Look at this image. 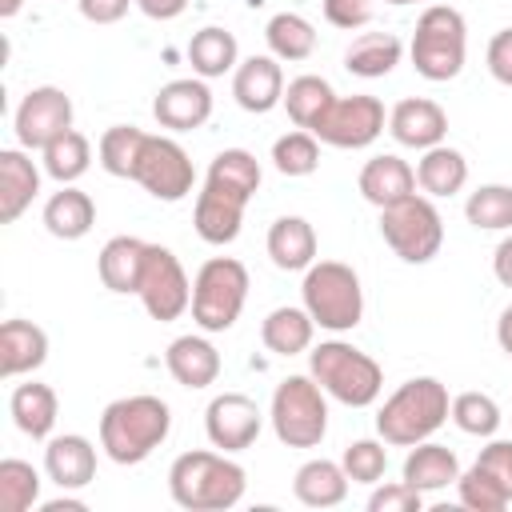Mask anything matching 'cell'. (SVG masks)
Instances as JSON below:
<instances>
[{
  "label": "cell",
  "instance_id": "obj_1",
  "mask_svg": "<svg viewBox=\"0 0 512 512\" xmlns=\"http://www.w3.org/2000/svg\"><path fill=\"white\" fill-rule=\"evenodd\" d=\"M172 432V408L160 396H120L100 412V448L112 464H144Z\"/></svg>",
  "mask_w": 512,
  "mask_h": 512
},
{
  "label": "cell",
  "instance_id": "obj_2",
  "mask_svg": "<svg viewBox=\"0 0 512 512\" xmlns=\"http://www.w3.org/2000/svg\"><path fill=\"white\" fill-rule=\"evenodd\" d=\"M244 488H248V472L236 460H228V452L196 448V452L176 456L168 468V492L188 512L236 508L244 500Z\"/></svg>",
  "mask_w": 512,
  "mask_h": 512
},
{
  "label": "cell",
  "instance_id": "obj_3",
  "mask_svg": "<svg viewBox=\"0 0 512 512\" xmlns=\"http://www.w3.org/2000/svg\"><path fill=\"white\" fill-rule=\"evenodd\" d=\"M452 412V396L436 376H412L404 380L376 412V432L392 448H412L420 440H432Z\"/></svg>",
  "mask_w": 512,
  "mask_h": 512
},
{
  "label": "cell",
  "instance_id": "obj_4",
  "mask_svg": "<svg viewBox=\"0 0 512 512\" xmlns=\"http://www.w3.org/2000/svg\"><path fill=\"white\" fill-rule=\"evenodd\" d=\"M308 376L348 408H368L384 392V368L348 340H324L308 348Z\"/></svg>",
  "mask_w": 512,
  "mask_h": 512
},
{
  "label": "cell",
  "instance_id": "obj_5",
  "mask_svg": "<svg viewBox=\"0 0 512 512\" xmlns=\"http://www.w3.org/2000/svg\"><path fill=\"white\" fill-rule=\"evenodd\" d=\"M408 56H412V68L424 80H432V84L456 80L460 68H464V56H468V24H464V16L452 4H428L420 12V20H416Z\"/></svg>",
  "mask_w": 512,
  "mask_h": 512
},
{
  "label": "cell",
  "instance_id": "obj_6",
  "mask_svg": "<svg viewBox=\"0 0 512 512\" xmlns=\"http://www.w3.org/2000/svg\"><path fill=\"white\" fill-rule=\"evenodd\" d=\"M300 300H304L308 316L316 320V328H324V332H352L364 320L360 276L340 260H316L312 268H304Z\"/></svg>",
  "mask_w": 512,
  "mask_h": 512
},
{
  "label": "cell",
  "instance_id": "obj_7",
  "mask_svg": "<svg viewBox=\"0 0 512 512\" xmlns=\"http://www.w3.org/2000/svg\"><path fill=\"white\" fill-rule=\"evenodd\" d=\"M248 300V268L236 256H212L192 280V320L200 332H228Z\"/></svg>",
  "mask_w": 512,
  "mask_h": 512
},
{
  "label": "cell",
  "instance_id": "obj_8",
  "mask_svg": "<svg viewBox=\"0 0 512 512\" xmlns=\"http://www.w3.org/2000/svg\"><path fill=\"white\" fill-rule=\"evenodd\" d=\"M328 392L312 376H284L272 392V432L288 448H316L328 432Z\"/></svg>",
  "mask_w": 512,
  "mask_h": 512
},
{
  "label": "cell",
  "instance_id": "obj_9",
  "mask_svg": "<svg viewBox=\"0 0 512 512\" xmlns=\"http://www.w3.org/2000/svg\"><path fill=\"white\" fill-rule=\"evenodd\" d=\"M380 236L404 264H428L444 244V220L432 196H404L380 208Z\"/></svg>",
  "mask_w": 512,
  "mask_h": 512
},
{
  "label": "cell",
  "instance_id": "obj_10",
  "mask_svg": "<svg viewBox=\"0 0 512 512\" xmlns=\"http://www.w3.org/2000/svg\"><path fill=\"white\" fill-rule=\"evenodd\" d=\"M132 180H136L148 196H156V200H164V204H176V200H184V196L192 192L196 168H192L188 152H184L172 136H152V132H148L144 144H140Z\"/></svg>",
  "mask_w": 512,
  "mask_h": 512
},
{
  "label": "cell",
  "instance_id": "obj_11",
  "mask_svg": "<svg viewBox=\"0 0 512 512\" xmlns=\"http://www.w3.org/2000/svg\"><path fill=\"white\" fill-rule=\"evenodd\" d=\"M140 304L152 320L168 324V320H180L188 308H192V284H188V272L184 264L176 260L172 248L164 244H148V256H144V272H140Z\"/></svg>",
  "mask_w": 512,
  "mask_h": 512
},
{
  "label": "cell",
  "instance_id": "obj_12",
  "mask_svg": "<svg viewBox=\"0 0 512 512\" xmlns=\"http://www.w3.org/2000/svg\"><path fill=\"white\" fill-rule=\"evenodd\" d=\"M388 116L376 96H336L316 120L312 136L332 148H368L384 132Z\"/></svg>",
  "mask_w": 512,
  "mask_h": 512
},
{
  "label": "cell",
  "instance_id": "obj_13",
  "mask_svg": "<svg viewBox=\"0 0 512 512\" xmlns=\"http://www.w3.org/2000/svg\"><path fill=\"white\" fill-rule=\"evenodd\" d=\"M12 128H16L20 148H48L56 136H64L72 128V96L56 84L32 88L20 100V108L12 116Z\"/></svg>",
  "mask_w": 512,
  "mask_h": 512
},
{
  "label": "cell",
  "instance_id": "obj_14",
  "mask_svg": "<svg viewBox=\"0 0 512 512\" xmlns=\"http://www.w3.org/2000/svg\"><path fill=\"white\" fill-rule=\"evenodd\" d=\"M260 428H264V412L244 392H220L204 408V432H208L212 448H220V452H244V448H252L256 436H260Z\"/></svg>",
  "mask_w": 512,
  "mask_h": 512
},
{
  "label": "cell",
  "instance_id": "obj_15",
  "mask_svg": "<svg viewBox=\"0 0 512 512\" xmlns=\"http://www.w3.org/2000/svg\"><path fill=\"white\" fill-rule=\"evenodd\" d=\"M152 116L168 132H192L200 124H208V116H212V88L200 76L168 80L152 100Z\"/></svg>",
  "mask_w": 512,
  "mask_h": 512
},
{
  "label": "cell",
  "instance_id": "obj_16",
  "mask_svg": "<svg viewBox=\"0 0 512 512\" xmlns=\"http://www.w3.org/2000/svg\"><path fill=\"white\" fill-rule=\"evenodd\" d=\"M244 208H248V196L240 192H228L212 180H204L200 196H196V208H192V228L204 244H232L240 236V224H244Z\"/></svg>",
  "mask_w": 512,
  "mask_h": 512
},
{
  "label": "cell",
  "instance_id": "obj_17",
  "mask_svg": "<svg viewBox=\"0 0 512 512\" xmlns=\"http://www.w3.org/2000/svg\"><path fill=\"white\" fill-rule=\"evenodd\" d=\"M388 132L404 148H436L448 136V112L428 96H408L388 112Z\"/></svg>",
  "mask_w": 512,
  "mask_h": 512
},
{
  "label": "cell",
  "instance_id": "obj_18",
  "mask_svg": "<svg viewBox=\"0 0 512 512\" xmlns=\"http://www.w3.org/2000/svg\"><path fill=\"white\" fill-rule=\"evenodd\" d=\"M44 472L60 492H76L88 488L96 480V444L80 432H64V436H48L44 448Z\"/></svg>",
  "mask_w": 512,
  "mask_h": 512
},
{
  "label": "cell",
  "instance_id": "obj_19",
  "mask_svg": "<svg viewBox=\"0 0 512 512\" xmlns=\"http://www.w3.org/2000/svg\"><path fill=\"white\" fill-rule=\"evenodd\" d=\"M232 96L244 112H272L284 100V72L276 56H248L232 72Z\"/></svg>",
  "mask_w": 512,
  "mask_h": 512
},
{
  "label": "cell",
  "instance_id": "obj_20",
  "mask_svg": "<svg viewBox=\"0 0 512 512\" xmlns=\"http://www.w3.org/2000/svg\"><path fill=\"white\" fill-rule=\"evenodd\" d=\"M44 360H48V332L40 324L20 320V316L0 324V376L4 380L36 372Z\"/></svg>",
  "mask_w": 512,
  "mask_h": 512
},
{
  "label": "cell",
  "instance_id": "obj_21",
  "mask_svg": "<svg viewBox=\"0 0 512 512\" xmlns=\"http://www.w3.org/2000/svg\"><path fill=\"white\" fill-rule=\"evenodd\" d=\"M40 192V172L24 148H0V224H16Z\"/></svg>",
  "mask_w": 512,
  "mask_h": 512
},
{
  "label": "cell",
  "instance_id": "obj_22",
  "mask_svg": "<svg viewBox=\"0 0 512 512\" xmlns=\"http://www.w3.org/2000/svg\"><path fill=\"white\" fill-rule=\"evenodd\" d=\"M356 184H360V196L368 204L388 208V204H396V200H404V196L416 192V168L408 160H400L396 152H380V156H372L360 168V180Z\"/></svg>",
  "mask_w": 512,
  "mask_h": 512
},
{
  "label": "cell",
  "instance_id": "obj_23",
  "mask_svg": "<svg viewBox=\"0 0 512 512\" xmlns=\"http://www.w3.org/2000/svg\"><path fill=\"white\" fill-rule=\"evenodd\" d=\"M164 364L180 388H208L220 376V352L204 336H176L164 352Z\"/></svg>",
  "mask_w": 512,
  "mask_h": 512
},
{
  "label": "cell",
  "instance_id": "obj_24",
  "mask_svg": "<svg viewBox=\"0 0 512 512\" xmlns=\"http://www.w3.org/2000/svg\"><path fill=\"white\" fill-rule=\"evenodd\" d=\"M144 256H148V240L140 236H112L100 256H96V268H100V280L108 292H140V272H144Z\"/></svg>",
  "mask_w": 512,
  "mask_h": 512
},
{
  "label": "cell",
  "instance_id": "obj_25",
  "mask_svg": "<svg viewBox=\"0 0 512 512\" xmlns=\"http://www.w3.org/2000/svg\"><path fill=\"white\" fill-rule=\"evenodd\" d=\"M268 256L280 272H304L316 264V228L304 216H280L268 228Z\"/></svg>",
  "mask_w": 512,
  "mask_h": 512
},
{
  "label": "cell",
  "instance_id": "obj_26",
  "mask_svg": "<svg viewBox=\"0 0 512 512\" xmlns=\"http://www.w3.org/2000/svg\"><path fill=\"white\" fill-rule=\"evenodd\" d=\"M292 492L304 508H336L348 496V472H344V464L324 460V456L304 460L292 476Z\"/></svg>",
  "mask_w": 512,
  "mask_h": 512
},
{
  "label": "cell",
  "instance_id": "obj_27",
  "mask_svg": "<svg viewBox=\"0 0 512 512\" xmlns=\"http://www.w3.org/2000/svg\"><path fill=\"white\" fill-rule=\"evenodd\" d=\"M312 336H316V320L308 316L304 304L300 308L296 304H280L260 324V340L276 356H300V352H308L312 348Z\"/></svg>",
  "mask_w": 512,
  "mask_h": 512
},
{
  "label": "cell",
  "instance_id": "obj_28",
  "mask_svg": "<svg viewBox=\"0 0 512 512\" xmlns=\"http://www.w3.org/2000/svg\"><path fill=\"white\" fill-rule=\"evenodd\" d=\"M8 412L16 420V428L32 440H48L52 428H56V416H60V400L48 384L40 380H28V384H16L12 388V400H8Z\"/></svg>",
  "mask_w": 512,
  "mask_h": 512
},
{
  "label": "cell",
  "instance_id": "obj_29",
  "mask_svg": "<svg viewBox=\"0 0 512 512\" xmlns=\"http://www.w3.org/2000/svg\"><path fill=\"white\" fill-rule=\"evenodd\" d=\"M404 480L420 492H440V488L460 480V460L452 448H444L436 440H420L404 456Z\"/></svg>",
  "mask_w": 512,
  "mask_h": 512
},
{
  "label": "cell",
  "instance_id": "obj_30",
  "mask_svg": "<svg viewBox=\"0 0 512 512\" xmlns=\"http://www.w3.org/2000/svg\"><path fill=\"white\" fill-rule=\"evenodd\" d=\"M96 224V204L88 192L72 188V184H60V192L48 196L44 204V228L56 236V240H80L88 236Z\"/></svg>",
  "mask_w": 512,
  "mask_h": 512
},
{
  "label": "cell",
  "instance_id": "obj_31",
  "mask_svg": "<svg viewBox=\"0 0 512 512\" xmlns=\"http://www.w3.org/2000/svg\"><path fill=\"white\" fill-rule=\"evenodd\" d=\"M404 56V44L400 36L392 32H360L348 48H344V68L360 80H380L388 76Z\"/></svg>",
  "mask_w": 512,
  "mask_h": 512
},
{
  "label": "cell",
  "instance_id": "obj_32",
  "mask_svg": "<svg viewBox=\"0 0 512 512\" xmlns=\"http://www.w3.org/2000/svg\"><path fill=\"white\" fill-rule=\"evenodd\" d=\"M464 184H468V160L460 148L452 144L424 148V156L416 160V188H424V196H456Z\"/></svg>",
  "mask_w": 512,
  "mask_h": 512
},
{
  "label": "cell",
  "instance_id": "obj_33",
  "mask_svg": "<svg viewBox=\"0 0 512 512\" xmlns=\"http://www.w3.org/2000/svg\"><path fill=\"white\" fill-rule=\"evenodd\" d=\"M188 64L200 80H216L224 72H236L240 64V48H236V36L220 24H208L200 28L192 40H188Z\"/></svg>",
  "mask_w": 512,
  "mask_h": 512
},
{
  "label": "cell",
  "instance_id": "obj_34",
  "mask_svg": "<svg viewBox=\"0 0 512 512\" xmlns=\"http://www.w3.org/2000/svg\"><path fill=\"white\" fill-rule=\"evenodd\" d=\"M264 40H268V52L276 60H288V64L308 60L316 52V28L300 12H276L264 24Z\"/></svg>",
  "mask_w": 512,
  "mask_h": 512
},
{
  "label": "cell",
  "instance_id": "obj_35",
  "mask_svg": "<svg viewBox=\"0 0 512 512\" xmlns=\"http://www.w3.org/2000/svg\"><path fill=\"white\" fill-rule=\"evenodd\" d=\"M336 100V92H332V84L324 80V76H312V72H304V76H296V80H288V88H284V108H288V116H292V124L296 128H304V132H312L316 128V120L324 116V108Z\"/></svg>",
  "mask_w": 512,
  "mask_h": 512
},
{
  "label": "cell",
  "instance_id": "obj_36",
  "mask_svg": "<svg viewBox=\"0 0 512 512\" xmlns=\"http://www.w3.org/2000/svg\"><path fill=\"white\" fill-rule=\"evenodd\" d=\"M44 152V172L56 180V184H76L84 172H88V164H92V144H88V136L84 132H76V128H68L64 136H56L48 148H40Z\"/></svg>",
  "mask_w": 512,
  "mask_h": 512
},
{
  "label": "cell",
  "instance_id": "obj_37",
  "mask_svg": "<svg viewBox=\"0 0 512 512\" xmlns=\"http://www.w3.org/2000/svg\"><path fill=\"white\" fill-rule=\"evenodd\" d=\"M204 180H212V184H220V188L240 192V196L252 200L260 192V160L248 148H224V152L212 156Z\"/></svg>",
  "mask_w": 512,
  "mask_h": 512
},
{
  "label": "cell",
  "instance_id": "obj_38",
  "mask_svg": "<svg viewBox=\"0 0 512 512\" xmlns=\"http://www.w3.org/2000/svg\"><path fill=\"white\" fill-rule=\"evenodd\" d=\"M464 216L480 232H508L512 228V184H480L464 200Z\"/></svg>",
  "mask_w": 512,
  "mask_h": 512
},
{
  "label": "cell",
  "instance_id": "obj_39",
  "mask_svg": "<svg viewBox=\"0 0 512 512\" xmlns=\"http://www.w3.org/2000/svg\"><path fill=\"white\" fill-rule=\"evenodd\" d=\"M144 128H132V124H112L100 144H96V156H100V168L108 176H120V180H132V168H136V156H140V144H144Z\"/></svg>",
  "mask_w": 512,
  "mask_h": 512
},
{
  "label": "cell",
  "instance_id": "obj_40",
  "mask_svg": "<svg viewBox=\"0 0 512 512\" xmlns=\"http://www.w3.org/2000/svg\"><path fill=\"white\" fill-rule=\"evenodd\" d=\"M448 420H452L464 436L488 440V436H496V428H500L504 416H500V404H496L488 392H460V396H452Z\"/></svg>",
  "mask_w": 512,
  "mask_h": 512
},
{
  "label": "cell",
  "instance_id": "obj_41",
  "mask_svg": "<svg viewBox=\"0 0 512 512\" xmlns=\"http://www.w3.org/2000/svg\"><path fill=\"white\" fill-rule=\"evenodd\" d=\"M272 164H276L280 176H312L320 168V140L304 128L284 132L272 144Z\"/></svg>",
  "mask_w": 512,
  "mask_h": 512
},
{
  "label": "cell",
  "instance_id": "obj_42",
  "mask_svg": "<svg viewBox=\"0 0 512 512\" xmlns=\"http://www.w3.org/2000/svg\"><path fill=\"white\" fill-rule=\"evenodd\" d=\"M40 500V472L28 460H0V508L4 512H28Z\"/></svg>",
  "mask_w": 512,
  "mask_h": 512
},
{
  "label": "cell",
  "instance_id": "obj_43",
  "mask_svg": "<svg viewBox=\"0 0 512 512\" xmlns=\"http://www.w3.org/2000/svg\"><path fill=\"white\" fill-rule=\"evenodd\" d=\"M456 496H460V504L472 508V512H504V508L512 504V492H508L488 468H480V464H472L468 472H460Z\"/></svg>",
  "mask_w": 512,
  "mask_h": 512
},
{
  "label": "cell",
  "instance_id": "obj_44",
  "mask_svg": "<svg viewBox=\"0 0 512 512\" xmlns=\"http://www.w3.org/2000/svg\"><path fill=\"white\" fill-rule=\"evenodd\" d=\"M340 464L352 484H380L388 472V448H384V440H352L344 448Z\"/></svg>",
  "mask_w": 512,
  "mask_h": 512
},
{
  "label": "cell",
  "instance_id": "obj_45",
  "mask_svg": "<svg viewBox=\"0 0 512 512\" xmlns=\"http://www.w3.org/2000/svg\"><path fill=\"white\" fill-rule=\"evenodd\" d=\"M420 508H424V492L412 488L404 476L388 480V484H376L372 496H368V512H420Z\"/></svg>",
  "mask_w": 512,
  "mask_h": 512
},
{
  "label": "cell",
  "instance_id": "obj_46",
  "mask_svg": "<svg viewBox=\"0 0 512 512\" xmlns=\"http://www.w3.org/2000/svg\"><path fill=\"white\" fill-rule=\"evenodd\" d=\"M372 12H376V0H324V20L344 32L364 28L372 20Z\"/></svg>",
  "mask_w": 512,
  "mask_h": 512
},
{
  "label": "cell",
  "instance_id": "obj_47",
  "mask_svg": "<svg viewBox=\"0 0 512 512\" xmlns=\"http://www.w3.org/2000/svg\"><path fill=\"white\" fill-rule=\"evenodd\" d=\"M476 464H480V468H488V472H492V476L512 492V440H488V444L480 448Z\"/></svg>",
  "mask_w": 512,
  "mask_h": 512
},
{
  "label": "cell",
  "instance_id": "obj_48",
  "mask_svg": "<svg viewBox=\"0 0 512 512\" xmlns=\"http://www.w3.org/2000/svg\"><path fill=\"white\" fill-rule=\"evenodd\" d=\"M488 72H492L496 84L512 88V28H500L488 40Z\"/></svg>",
  "mask_w": 512,
  "mask_h": 512
},
{
  "label": "cell",
  "instance_id": "obj_49",
  "mask_svg": "<svg viewBox=\"0 0 512 512\" xmlns=\"http://www.w3.org/2000/svg\"><path fill=\"white\" fill-rule=\"evenodd\" d=\"M128 4H136V0H76L80 16L92 20V24H116V20H124Z\"/></svg>",
  "mask_w": 512,
  "mask_h": 512
},
{
  "label": "cell",
  "instance_id": "obj_50",
  "mask_svg": "<svg viewBox=\"0 0 512 512\" xmlns=\"http://www.w3.org/2000/svg\"><path fill=\"white\" fill-rule=\"evenodd\" d=\"M136 8H140L148 20H176V16L188 8V0H136Z\"/></svg>",
  "mask_w": 512,
  "mask_h": 512
},
{
  "label": "cell",
  "instance_id": "obj_51",
  "mask_svg": "<svg viewBox=\"0 0 512 512\" xmlns=\"http://www.w3.org/2000/svg\"><path fill=\"white\" fill-rule=\"evenodd\" d=\"M492 272H496V280H500L504 288H512V236H504V240L496 244V252H492Z\"/></svg>",
  "mask_w": 512,
  "mask_h": 512
},
{
  "label": "cell",
  "instance_id": "obj_52",
  "mask_svg": "<svg viewBox=\"0 0 512 512\" xmlns=\"http://www.w3.org/2000/svg\"><path fill=\"white\" fill-rule=\"evenodd\" d=\"M496 344L512 356V304L500 312V320H496Z\"/></svg>",
  "mask_w": 512,
  "mask_h": 512
},
{
  "label": "cell",
  "instance_id": "obj_53",
  "mask_svg": "<svg viewBox=\"0 0 512 512\" xmlns=\"http://www.w3.org/2000/svg\"><path fill=\"white\" fill-rule=\"evenodd\" d=\"M88 504L76 496H60V500H44V512H84Z\"/></svg>",
  "mask_w": 512,
  "mask_h": 512
},
{
  "label": "cell",
  "instance_id": "obj_54",
  "mask_svg": "<svg viewBox=\"0 0 512 512\" xmlns=\"http://www.w3.org/2000/svg\"><path fill=\"white\" fill-rule=\"evenodd\" d=\"M20 8H24V0H0V16H4V20H12Z\"/></svg>",
  "mask_w": 512,
  "mask_h": 512
},
{
  "label": "cell",
  "instance_id": "obj_55",
  "mask_svg": "<svg viewBox=\"0 0 512 512\" xmlns=\"http://www.w3.org/2000/svg\"><path fill=\"white\" fill-rule=\"evenodd\" d=\"M384 4H396V8H404V4H420V0H384Z\"/></svg>",
  "mask_w": 512,
  "mask_h": 512
}]
</instances>
